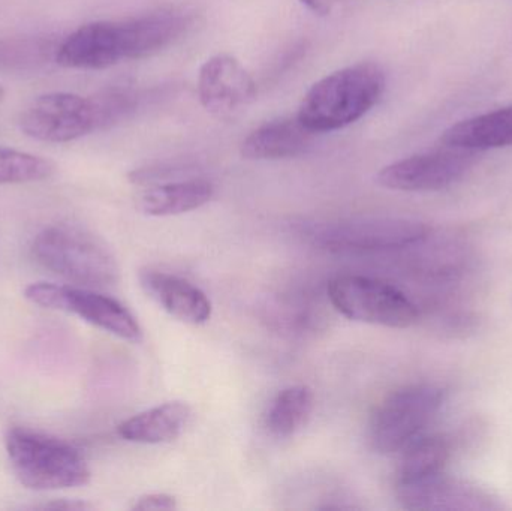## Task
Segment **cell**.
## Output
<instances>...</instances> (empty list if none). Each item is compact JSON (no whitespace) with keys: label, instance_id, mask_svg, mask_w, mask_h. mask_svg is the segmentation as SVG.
I'll return each instance as SVG.
<instances>
[{"label":"cell","instance_id":"obj_1","mask_svg":"<svg viewBox=\"0 0 512 511\" xmlns=\"http://www.w3.org/2000/svg\"><path fill=\"white\" fill-rule=\"evenodd\" d=\"M385 83V72L376 63L337 69L307 90L298 119L315 134L339 131L366 116L381 101Z\"/></svg>","mask_w":512,"mask_h":511},{"label":"cell","instance_id":"obj_2","mask_svg":"<svg viewBox=\"0 0 512 511\" xmlns=\"http://www.w3.org/2000/svg\"><path fill=\"white\" fill-rule=\"evenodd\" d=\"M12 471L32 491L80 488L90 482V468L77 447L68 441L26 428L5 435Z\"/></svg>","mask_w":512,"mask_h":511},{"label":"cell","instance_id":"obj_3","mask_svg":"<svg viewBox=\"0 0 512 511\" xmlns=\"http://www.w3.org/2000/svg\"><path fill=\"white\" fill-rule=\"evenodd\" d=\"M30 252L39 266L77 287L99 290L119 279V266L107 245L75 225L44 228L33 239Z\"/></svg>","mask_w":512,"mask_h":511},{"label":"cell","instance_id":"obj_4","mask_svg":"<svg viewBox=\"0 0 512 511\" xmlns=\"http://www.w3.org/2000/svg\"><path fill=\"white\" fill-rule=\"evenodd\" d=\"M156 50V35L147 15L120 21H93L72 32L56 48L60 66L105 69L123 60L146 59Z\"/></svg>","mask_w":512,"mask_h":511},{"label":"cell","instance_id":"obj_5","mask_svg":"<svg viewBox=\"0 0 512 511\" xmlns=\"http://www.w3.org/2000/svg\"><path fill=\"white\" fill-rule=\"evenodd\" d=\"M432 234L417 219L402 216H354L318 225L312 231L316 245L340 254H375L414 248Z\"/></svg>","mask_w":512,"mask_h":511},{"label":"cell","instance_id":"obj_6","mask_svg":"<svg viewBox=\"0 0 512 511\" xmlns=\"http://www.w3.org/2000/svg\"><path fill=\"white\" fill-rule=\"evenodd\" d=\"M445 401L433 384H412L390 393L370 420V443L381 455L402 452L432 425Z\"/></svg>","mask_w":512,"mask_h":511},{"label":"cell","instance_id":"obj_7","mask_svg":"<svg viewBox=\"0 0 512 511\" xmlns=\"http://www.w3.org/2000/svg\"><path fill=\"white\" fill-rule=\"evenodd\" d=\"M328 299L357 323L408 329L420 320V309L400 288L369 276H337L328 284Z\"/></svg>","mask_w":512,"mask_h":511},{"label":"cell","instance_id":"obj_8","mask_svg":"<svg viewBox=\"0 0 512 511\" xmlns=\"http://www.w3.org/2000/svg\"><path fill=\"white\" fill-rule=\"evenodd\" d=\"M24 297L41 308L77 315L123 341L138 344L143 339V330L132 312L119 300L98 293L95 288L36 282L26 287Z\"/></svg>","mask_w":512,"mask_h":511},{"label":"cell","instance_id":"obj_9","mask_svg":"<svg viewBox=\"0 0 512 511\" xmlns=\"http://www.w3.org/2000/svg\"><path fill=\"white\" fill-rule=\"evenodd\" d=\"M477 152L442 146L421 155L393 162L379 171L376 182L399 192H438L450 188L466 176Z\"/></svg>","mask_w":512,"mask_h":511},{"label":"cell","instance_id":"obj_10","mask_svg":"<svg viewBox=\"0 0 512 511\" xmlns=\"http://www.w3.org/2000/svg\"><path fill=\"white\" fill-rule=\"evenodd\" d=\"M21 131L42 143H69L96 131L92 99L74 93H47L21 113Z\"/></svg>","mask_w":512,"mask_h":511},{"label":"cell","instance_id":"obj_11","mask_svg":"<svg viewBox=\"0 0 512 511\" xmlns=\"http://www.w3.org/2000/svg\"><path fill=\"white\" fill-rule=\"evenodd\" d=\"M396 497L406 510L492 511L504 509L498 498L468 480L441 473L417 482L396 483Z\"/></svg>","mask_w":512,"mask_h":511},{"label":"cell","instance_id":"obj_12","mask_svg":"<svg viewBox=\"0 0 512 511\" xmlns=\"http://www.w3.org/2000/svg\"><path fill=\"white\" fill-rule=\"evenodd\" d=\"M201 105L218 119H234L251 107L256 84L245 66L231 54H216L198 74Z\"/></svg>","mask_w":512,"mask_h":511},{"label":"cell","instance_id":"obj_13","mask_svg":"<svg viewBox=\"0 0 512 511\" xmlns=\"http://www.w3.org/2000/svg\"><path fill=\"white\" fill-rule=\"evenodd\" d=\"M138 281L156 305L182 323L200 326L212 317V302L206 293L180 276L147 267L138 273Z\"/></svg>","mask_w":512,"mask_h":511},{"label":"cell","instance_id":"obj_14","mask_svg":"<svg viewBox=\"0 0 512 511\" xmlns=\"http://www.w3.org/2000/svg\"><path fill=\"white\" fill-rule=\"evenodd\" d=\"M316 135L298 116L279 117L258 126L243 140L242 155L251 161L297 158L312 149Z\"/></svg>","mask_w":512,"mask_h":511},{"label":"cell","instance_id":"obj_15","mask_svg":"<svg viewBox=\"0 0 512 511\" xmlns=\"http://www.w3.org/2000/svg\"><path fill=\"white\" fill-rule=\"evenodd\" d=\"M442 146L471 152H486L512 146V105L489 111L450 126L441 137Z\"/></svg>","mask_w":512,"mask_h":511},{"label":"cell","instance_id":"obj_16","mask_svg":"<svg viewBox=\"0 0 512 511\" xmlns=\"http://www.w3.org/2000/svg\"><path fill=\"white\" fill-rule=\"evenodd\" d=\"M191 419V407L185 402H165L120 423L117 434L129 443H170L185 432Z\"/></svg>","mask_w":512,"mask_h":511},{"label":"cell","instance_id":"obj_17","mask_svg":"<svg viewBox=\"0 0 512 511\" xmlns=\"http://www.w3.org/2000/svg\"><path fill=\"white\" fill-rule=\"evenodd\" d=\"M215 197V186L204 179L176 180L147 188L138 197V209L147 216L167 218L201 209Z\"/></svg>","mask_w":512,"mask_h":511},{"label":"cell","instance_id":"obj_18","mask_svg":"<svg viewBox=\"0 0 512 511\" xmlns=\"http://www.w3.org/2000/svg\"><path fill=\"white\" fill-rule=\"evenodd\" d=\"M453 446L447 435H420L402 450L396 483L417 482L444 473Z\"/></svg>","mask_w":512,"mask_h":511},{"label":"cell","instance_id":"obj_19","mask_svg":"<svg viewBox=\"0 0 512 511\" xmlns=\"http://www.w3.org/2000/svg\"><path fill=\"white\" fill-rule=\"evenodd\" d=\"M315 407L312 389L303 384L289 386L277 393L265 416V428L271 437L286 440L306 426Z\"/></svg>","mask_w":512,"mask_h":511},{"label":"cell","instance_id":"obj_20","mask_svg":"<svg viewBox=\"0 0 512 511\" xmlns=\"http://www.w3.org/2000/svg\"><path fill=\"white\" fill-rule=\"evenodd\" d=\"M56 165L50 159L0 146V185L42 182L50 179Z\"/></svg>","mask_w":512,"mask_h":511},{"label":"cell","instance_id":"obj_21","mask_svg":"<svg viewBox=\"0 0 512 511\" xmlns=\"http://www.w3.org/2000/svg\"><path fill=\"white\" fill-rule=\"evenodd\" d=\"M93 110L96 117V131L110 128L122 122L132 111L137 110L138 95L125 87H113L92 96Z\"/></svg>","mask_w":512,"mask_h":511},{"label":"cell","instance_id":"obj_22","mask_svg":"<svg viewBox=\"0 0 512 511\" xmlns=\"http://www.w3.org/2000/svg\"><path fill=\"white\" fill-rule=\"evenodd\" d=\"M50 44L41 39H0V68H36L47 60Z\"/></svg>","mask_w":512,"mask_h":511},{"label":"cell","instance_id":"obj_23","mask_svg":"<svg viewBox=\"0 0 512 511\" xmlns=\"http://www.w3.org/2000/svg\"><path fill=\"white\" fill-rule=\"evenodd\" d=\"M177 500L168 494H147L135 500L132 504V510H176Z\"/></svg>","mask_w":512,"mask_h":511},{"label":"cell","instance_id":"obj_24","mask_svg":"<svg viewBox=\"0 0 512 511\" xmlns=\"http://www.w3.org/2000/svg\"><path fill=\"white\" fill-rule=\"evenodd\" d=\"M41 510H90L93 509L92 504L84 503V501H71V500H60L53 501V503L44 504V506L38 507Z\"/></svg>","mask_w":512,"mask_h":511},{"label":"cell","instance_id":"obj_25","mask_svg":"<svg viewBox=\"0 0 512 511\" xmlns=\"http://www.w3.org/2000/svg\"><path fill=\"white\" fill-rule=\"evenodd\" d=\"M300 2L306 5L313 14L325 17L334 11L340 0H300Z\"/></svg>","mask_w":512,"mask_h":511}]
</instances>
